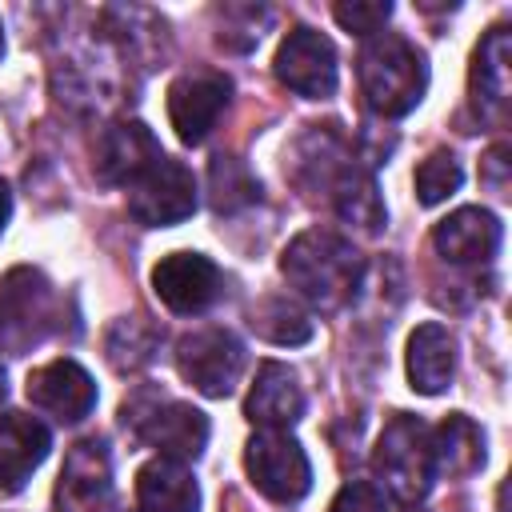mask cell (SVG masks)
Segmentation results:
<instances>
[{
    "instance_id": "1",
    "label": "cell",
    "mask_w": 512,
    "mask_h": 512,
    "mask_svg": "<svg viewBox=\"0 0 512 512\" xmlns=\"http://www.w3.org/2000/svg\"><path fill=\"white\" fill-rule=\"evenodd\" d=\"M284 280L320 312H344L364 284V256L352 248V240L308 228L300 232L284 256H280Z\"/></svg>"
},
{
    "instance_id": "32",
    "label": "cell",
    "mask_w": 512,
    "mask_h": 512,
    "mask_svg": "<svg viewBox=\"0 0 512 512\" xmlns=\"http://www.w3.org/2000/svg\"><path fill=\"white\" fill-rule=\"evenodd\" d=\"M408 512H428V508H416V504H408Z\"/></svg>"
},
{
    "instance_id": "14",
    "label": "cell",
    "mask_w": 512,
    "mask_h": 512,
    "mask_svg": "<svg viewBox=\"0 0 512 512\" xmlns=\"http://www.w3.org/2000/svg\"><path fill=\"white\" fill-rule=\"evenodd\" d=\"M28 400L60 424H76L96 408V380L76 360H52L28 376Z\"/></svg>"
},
{
    "instance_id": "24",
    "label": "cell",
    "mask_w": 512,
    "mask_h": 512,
    "mask_svg": "<svg viewBox=\"0 0 512 512\" xmlns=\"http://www.w3.org/2000/svg\"><path fill=\"white\" fill-rule=\"evenodd\" d=\"M248 324L256 336L272 340V344H308L312 340V320L308 312H300L288 296H264L252 304Z\"/></svg>"
},
{
    "instance_id": "20",
    "label": "cell",
    "mask_w": 512,
    "mask_h": 512,
    "mask_svg": "<svg viewBox=\"0 0 512 512\" xmlns=\"http://www.w3.org/2000/svg\"><path fill=\"white\" fill-rule=\"evenodd\" d=\"M456 376V340L444 324L428 320L408 336V380L420 396H440Z\"/></svg>"
},
{
    "instance_id": "26",
    "label": "cell",
    "mask_w": 512,
    "mask_h": 512,
    "mask_svg": "<svg viewBox=\"0 0 512 512\" xmlns=\"http://www.w3.org/2000/svg\"><path fill=\"white\" fill-rule=\"evenodd\" d=\"M460 184H464V172H460V160L452 152H432L416 168V200L428 204V208L448 200Z\"/></svg>"
},
{
    "instance_id": "27",
    "label": "cell",
    "mask_w": 512,
    "mask_h": 512,
    "mask_svg": "<svg viewBox=\"0 0 512 512\" xmlns=\"http://www.w3.org/2000/svg\"><path fill=\"white\" fill-rule=\"evenodd\" d=\"M332 16H336V24L344 28V32H356V36H376L384 24H388V16H392V4L388 0H340L336 8H332Z\"/></svg>"
},
{
    "instance_id": "7",
    "label": "cell",
    "mask_w": 512,
    "mask_h": 512,
    "mask_svg": "<svg viewBox=\"0 0 512 512\" xmlns=\"http://www.w3.org/2000/svg\"><path fill=\"white\" fill-rule=\"evenodd\" d=\"M244 344L228 328H196L176 340V372L204 396L224 400L244 376Z\"/></svg>"
},
{
    "instance_id": "3",
    "label": "cell",
    "mask_w": 512,
    "mask_h": 512,
    "mask_svg": "<svg viewBox=\"0 0 512 512\" xmlns=\"http://www.w3.org/2000/svg\"><path fill=\"white\" fill-rule=\"evenodd\" d=\"M60 328V296L40 268H12L0 276V352L28 356Z\"/></svg>"
},
{
    "instance_id": "17",
    "label": "cell",
    "mask_w": 512,
    "mask_h": 512,
    "mask_svg": "<svg viewBox=\"0 0 512 512\" xmlns=\"http://www.w3.org/2000/svg\"><path fill=\"white\" fill-rule=\"evenodd\" d=\"M244 416L256 428H292L304 416V388L296 384V372L280 360H264L244 400Z\"/></svg>"
},
{
    "instance_id": "30",
    "label": "cell",
    "mask_w": 512,
    "mask_h": 512,
    "mask_svg": "<svg viewBox=\"0 0 512 512\" xmlns=\"http://www.w3.org/2000/svg\"><path fill=\"white\" fill-rule=\"evenodd\" d=\"M8 216H12V192H8V184L0 180V236H4V228H8Z\"/></svg>"
},
{
    "instance_id": "2",
    "label": "cell",
    "mask_w": 512,
    "mask_h": 512,
    "mask_svg": "<svg viewBox=\"0 0 512 512\" xmlns=\"http://www.w3.org/2000/svg\"><path fill=\"white\" fill-rule=\"evenodd\" d=\"M356 76H360L364 104L384 120L408 116L428 92L424 52L396 32H376L364 40L356 56Z\"/></svg>"
},
{
    "instance_id": "25",
    "label": "cell",
    "mask_w": 512,
    "mask_h": 512,
    "mask_svg": "<svg viewBox=\"0 0 512 512\" xmlns=\"http://www.w3.org/2000/svg\"><path fill=\"white\" fill-rule=\"evenodd\" d=\"M260 196V180L248 172L244 160L236 156H216L208 168V200L216 212H240L248 204H256Z\"/></svg>"
},
{
    "instance_id": "21",
    "label": "cell",
    "mask_w": 512,
    "mask_h": 512,
    "mask_svg": "<svg viewBox=\"0 0 512 512\" xmlns=\"http://www.w3.org/2000/svg\"><path fill=\"white\" fill-rule=\"evenodd\" d=\"M428 444H432V472L448 480H468L484 468V428L464 412L444 416L440 428L428 432Z\"/></svg>"
},
{
    "instance_id": "23",
    "label": "cell",
    "mask_w": 512,
    "mask_h": 512,
    "mask_svg": "<svg viewBox=\"0 0 512 512\" xmlns=\"http://www.w3.org/2000/svg\"><path fill=\"white\" fill-rule=\"evenodd\" d=\"M164 332L148 316H120L104 336V356L116 372H140L156 360Z\"/></svg>"
},
{
    "instance_id": "11",
    "label": "cell",
    "mask_w": 512,
    "mask_h": 512,
    "mask_svg": "<svg viewBox=\"0 0 512 512\" xmlns=\"http://www.w3.org/2000/svg\"><path fill=\"white\" fill-rule=\"evenodd\" d=\"M232 100V80L224 72L200 68L184 72L168 84V124L176 128L180 144H204L216 120Z\"/></svg>"
},
{
    "instance_id": "19",
    "label": "cell",
    "mask_w": 512,
    "mask_h": 512,
    "mask_svg": "<svg viewBox=\"0 0 512 512\" xmlns=\"http://www.w3.org/2000/svg\"><path fill=\"white\" fill-rule=\"evenodd\" d=\"M140 512H200V484L188 464L156 456L136 472Z\"/></svg>"
},
{
    "instance_id": "18",
    "label": "cell",
    "mask_w": 512,
    "mask_h": 512,
    "mask_svg": "<svg viewBox=\"0 0 512 512\" xmlns=\"http://www.w3.org/2000/svg\"><path fill=\"white\" fill-rule=\"evenodd\" d=\"M512 60V36L504 24L488 28L484 40L472 52V108L484 120H504L508 112V64Z\"/></svg>"
},
{
    "instance_id": "16",
    "label": "cell",
    "mask_w": 512,
    "mask_h": 512,
    "mask_svg": "<svg viewBox=\"0 0 512 512\" xmlns=\"http://www.w3.org/2000/svg\"><path fill=\"white\" fill-rule=\"evenodd\" d=\"M52 448L48 424L28 412H0V496H16Z\"/></svg>"
},
{
    "instance_id": "31",
    "label": "cell",
    "mask_w": 512,
    "mask_h": 512,
    "mask_svg": "<svg viewBox=\"0 0 512 512\" xmlns=\"http://www.w3.org/2000/svg\"><path fill=\"white\" fill-rule=\"evenodd\" d=\"M4 396H8V380H4V368H0V404H4Z\"/></svg>"
},
{
    "instance_id": "13",
    "label": "cell",
    "mask_w": 512,
    "mask_h": 512,
    "mask_svg": "<svg viewBox=\"0 0 512 512\" xmlns=\"http://www.w3.org/2000/svg\"><path fill=\"white\" fill-rule=\"evenodd\" d=\"M164 156L160 140L140 120H116L96 140V180L112 188H128L148 164Z\"/></svg>"
},
{
    "instance_id": "12",
    "label": "cell",
    "mask_w": 512,
    "mask_h": 512,
    "mask_svg": "<svg viewBox=\"0 0 512 512\" xmlns=\"http://www.w3.org/2000/svg\"><path fill=\"white\" fill-rule=\"evenodd\" d=\"M112 492V456L100 436L76 440L56 480V512H92Z\"/></svg>"
},
{
    "instance_id": "33",
    "label": "cell",
    "mask_w": 512,
    "mask_h": 512,
    "mask_svg": "<svg viewBox=\"0 0 512 512\" xmlns=\"http://www.w3.org/2000/svg\"><path fill=\"white\" fill-rule=\"evenodd\" d=\"M0 52H4V36H0Z\"/></svg>"
},
{
    "instance_id": "22",
    "label": "cell",
    "mask_w": 512,
    "mask_h": 512,
    "mask_svg": "<svg viewBox=\"0 0 512 512\" xmlns=\"http://www.w3.org/2000/svg\"><path fill=\"white\" fill-rule=\"evenodd\" d=\"M328 200H332V208H336V216H340L344 224H352V228H360V232H368V236L388 224L384 200H380V192H376V180H372V172H364L356 160L332 180Z\"/></svg>"
},
{
    "instance_id": "9",
    "label": "cell",
    "mask_w": 512,
    "mask_h": 512,
    "mask_svg": "<svg viewBox=\"0 0 512 512\" xmlns=\"http://www.w3.org/2000/svg\"><path fill=\"white\" fill-rule=\"evenodd\" d=\"M272 72L288 92H296L304 100H328L336 92V80H340L332 40L324 32H316V28H304V24L292 28L280 40Z\"/></svg>"
},
{
    "instance_id": "29",
    "label": "cell",
    "mask_w": 512,
    "mask_h": 512,
    "mask_svg": "<svg viewBox=\"0 0 512 512\" xmlns=\"http://www.w3.org/2000/svg\"><path fill=\"white\" fill-rule=\"evenodd\" d=\"M480 184L496 196H508V144H492L480 160Z\"/></svg>"
},
{
    "instance_id": "6",
    "label": "cell",
    "mask_w": 512,
    "mask_h": 512,
    "mask_svg": "<svg viewBox=\"0 0 512 512\" xmlns=\"http://www.w3.org/2000/svg\"><path fill=\"white\" fill-rule=\"evenodd\" d=\"M244 468H248L252 488L260 496L276 500V504H296L312 488L308 452L300 448V440L288 428H260V432H252V440L244 448Z\"/></svg>"
},
{
    "instance_id": "10",
    "label": "cell",
    "mask_w": 512,
    "mask_h": 512,
    "mask_svg": "<svg viewBox=\"0 0 512 512\" xmlns=\"http://www.w3.org/2000/svg\"><path fill=\"white\" fill-rule=\"evenodd\" d=\"M152 292L176 316H200L224 296V272L204 252H168L152 268Z\"/></svg>"
},
{
    "instance_id": "4",
    "label": "cell",
    "mask_w": 512,
    "mask_h": 512,
    "mask_svg": "<svg viewBox=\"0 0 512 512\" xmlns=\"http://www.w3.org/2000/svg\"><path fill=\"white\" fill-rule=\"evenodd\" d=\"M120 420L132 428V436L148 448H156L168 460H196L208 448V416L184 400H168L156 392H136L132 400H124Z\"/></svg>"
},
{
    "instance_id": "8",
    "label": "cell",
    "mask_w": 512,
    "mask_h": 512,
    "mask_svg": "<svg viewBox=\"0 0 512 512\" xmlns=\"http://www.w3.org/2000/svg\"><path fill=\"white\" fill-rule=\"evenodd\" d=\"M128 212L144 228H168L196 212V176L188 164L160 156L128 184Z\"/></svg>"
},
{
    "instance_id": "15",
    "label": "cell",
    "mask_w": 512,
    "mask_h": 512,
    "mask_svg": "<svg viewBox=\"0 0 512 512\" xmlns=\"http://www.w3.org/2000/svg\"><path fill=\"white\" fill-rule=\"evenodd\" d=\"M504 228L488 208H456L448 212L436 228H432V248L448 260V264H488L500 252Z\"/></svg>"
},
{
    "instance_id": "5",
    "label": "cell",
    "mask_w": 512,
    "mask_h": 512,
    "mask_svg": "<svg viewBox=\"0 0 512 512\" xmlns=\"http://www.w3.org/2000/svg\"><path fill=\"white\" fill-rule=\"evenodd\" d=\"M372 468L384 480L380 488L392 492L404 504H416L428 496L432 488V444H428V424L408 416V412H392L376 452H372Z\"/></svg>"
},
{
    "instance_id": "28",
    "label": "cell",
    "mask_w": 512,
    "mask_h": 512,
    "mask_svg": "<svg viewBox=\"0 0 512 512\" xmlns=\"http://www.w3.org/2000/svg\"><path fill=\"white\" fill-rule=\"evenodd\" d=\"M384 508H388V492L372 480H348L328 504V512H384Z\"/></svg>"
}]
</instances>
